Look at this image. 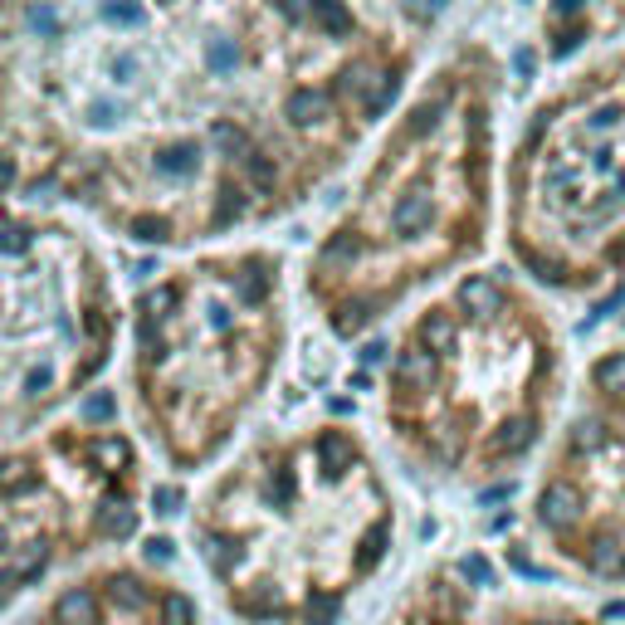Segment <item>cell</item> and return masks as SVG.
I'll return each instance as SVG.
<instances>
[{
	"label": "cell",
	"mask_w": 625,
	"mask_h": 625,
	"mask_svg": "<svg viewBox=\"0 0 625 625\" xmlns=\"http://www.w3.org/2000/svg\"><path fill=\"white\" fill-rule=\"evenodd\" d=\"M537 518L547 523V528H572V523L581 518V489L567 484V479H557V484L543 489V499H537Z\"/></svg>",
	"instance_id": "6da1fadb"
},
{
	"label": "cell",
	"mask_w": 625,
	"mask_h": 625,
	"mask_svg": "<svg viewBox=\"0 0 625 625\" xmlns=\"http://www.w3.org/2000/svg\"><path fill=\"white\" fill-rule=\"evenodd\" d=\"M460 308L469 312V318H493V312L503 308V289L484 274H469L460 283Z\"/></svg>",
	"instance_id": "7a4b0ae2"
},
{
	"label": "cell",
	"mask_w": 625,
	"mask_h": 625,
	"mask_svg": "<svg viewBox=\"0 0 625 625\" xmlns=\"http://www.w3.org/2000/svg\"><path fill=\"white\" fill-rule=\"evenodd\" d=\"M537 440V420L533 416H508L499 430L489 435V454H499V460H514V454H523Z\"/></svg>",
	"instance_id": "3957f363"
},
{
	"label": "cell",
	"mask_w": 625,
	"mask_h": 625,
	"mask_svg": "<svg viewBox=\"0 0 625 625\" xmlns=\"http://www.w3.org/2000/svg\"><path fill=\"white\" fill-rule=\"evenodd\" d=\"M391 225H396V235H420V230H430V225H435V201H430L425 191L401 196V206H396Z\"/></svg>",
	"instance_id": "277c9868"
},
{
	"label": "cell",
	"mask_w": 625,
	"mask_h": 625,
	"mask_svg": "<svg viewBox=\"0 0 625 625\" xmlns=\"http://www.w3.org/2000/svg\"><path fill=\"white\" fill-rule=\"evenodd\" d=\"M328 112H333V98L323 93V89H293V93H289V103H283V118L298 122V127L323 122Z\"/></svg>",
	"instance_id": "5b68a950"
},
{
	"label": "cell",
	"mask_w": 625,
	"mask_h": 625,
	"mask_svg": "<svg viewBox=\"0 0 625 625\" xmlns=\"http://www.w3.org/2000/svg\"><path fill=\"white\" fill-rule=\"evenodd\" d=\"M396 376H401L406 387H416V391H430L440 381V357H435V352H425V347L401 352V357H396Z\"/></svg>",
	"instance_id": "8992f818"
},
{
	"label": "cell",
	"mask_w": 625,
	"mask_h": 625,
	"mask_svg": "<svg viewBox=\"0 0 625 625\" xmlns=\"http://www.w3.org/2000/svg\"><path fill=\"white\" fill-rule=\"evenodd\" d=\"M54 620L59 625H98V596L89 587H69L54 601Z\"/></svg>",
	"instance_id": "52a82bcc"
},
{
	"label": "cell",
	"mask_w": 625,
	"mask_h": 625,
	"mask_svg": "<svg viewBox=\"0 0 625 625\" xmlns=\"http://www.w3.org/2000/svg\"><path fill=\"white\" fill-rule=\"evenodd\" d=\"M318 460H323V469H328V479H343L347 469L357 464V445H352L343 430H333V435L318 440Z\"/></svg>",
	"instance_id": "ba28073f"
},
{
	"label": "cell",
	"mask_w": 625,
	"mask_h": 625,
	"mask_svg": "<svg viewBox=\"0 0 625 625\" xmlns=\"http://www.w3.org/2000/svg\"><path fill=\"white\" fill-rule=\"evenodd\" d=\"M454 337H460V328H454V318L445 308H435V312H425V318H420V347L425 352H435V357H440V352L454 347Z\"/></svg>",
	"instance_id": "9c48e42d"
},
{
	"label": "cell",
	"mask_w": 625,
	"mask_h": 625,
	"mask_svg": "<svg viewBox=\"0 0 625 625\" xmlns=\"http://www.w3.org/2000/svg\"><path fill=\"white\" fill-rule=\"evenodd\" d=\"M196 166H201L196 142H176V147L156 152V172H162V176H196Z\"/></svg>",
	"instance_id": "30bf717a"
},
{
	"label": "cell",
	"mask_w": 625,
	"mask_h": 625,
	"mask_svg": "<svg viewBox=\"0 0 625 625\" xmlns=\"http://www.w3.org/2000/svg\"><path fill=\"white\" fill-rule=\"evenodd\" d=\"M98 528H103L108 537H132L137 533V508H127L122 499H103V508H98Z\"/></svg>",
	"instance_id": "8fae6325"
},
{
	"label": "cell",
	"mask_w": 625,
	"mask_h": 625,
	"mask_svg": "<svg viewBox=\"0 0 625 625\" xmlns=\"http://www.w3.org/2000/svg\"><path fill=\"white\" fill-rule=\"evenodd\" d=\"M176 289H166V283H156V289H147L142 293V303H137V312H142V323H166L176 312Z\"/></svg>",
	"instance_id": "7c38bea8"
},
{
	"label": "cell",
	"mask_w": 625,
	"mask_h": 625,
	"mask_svg": "<svg viewBox=\"0 0 625 625\" xmlns=\"http://www.w3.org/2000/svg\"><path fill=\"white\" fill-rule=\"evenodd\" d=\"M210 147H216V156H230V162H245V152H249V137L239 132L235 122H216V127H210Z\"/></svg>",
	"instance_id": "4fadbf2b"
},
{
	"label": "cell",
	"mask_w": 625,
	"mask_h": 625,
	"mask_svg": "<svg viewBox=\"0 0 625 625\" xmlns=\"http://www.w3.org/2000/svg\"><path fill=\"white\" fill-rule=\"evenodd\" d=\"M93 460H98V469H103V474H122L127 460H132V450H127V440L108 435V440H98V445H93Z\"/></svg>",
	"instance_id": "5bb4252c"
},
{
	"label": "cell",
	"mask_w": 625,
	"mask_h": 625,
	"mask_svg": "<svg viewBox=\"0 0 625 625\" xmlns=\"http://www.w3.org/2000/svg\"><path fill=\"white\" fill-rule=\"evenodd\" d=\"M596 387H601L606 396H625V352H610V357L596 362Z\"/></svg>",
	"instance_id": "9a60e30c"
},
{
	"label": "cell",
	"mask_w": 625,
	"mask_h": 625,
	"mask_svg": "<svg viewBox=\"0 0 625 625\" xmlns=\"http://www.w3.org/2000/svg\"><path fill=\"white\" fill-rule=\"evenodd\" d=\"M312 20H318L328 35H347L352 30V10L343 5V0H312Z\"/></svg>",
	"instance_id": "2e32d148"
},
{
	"label": "cell",
	"mask_w": 625,
	"mask_h": 625,
	"mask_svg": "<svg viewBox=\"0 0 625 625\" xmlns=\"http://www.w3.org/2000/svg\"><path fill=\"white\" fill-rule=\"evenodd\" d=\"M239 557H245V547H239L235 537H206V562L216 567V572H235Z\"/></svg>",
	"instance_id": "e0dca14e"
},
{
	"label": "cell",
	"mask_w": 625,
	"mask_h": 625,
	"mask_svg": "<svg viewBox=\"0 0 625 625\" xmlns=\"http://www.w3.org/2000/svg\"><path fill=\"white\" fill-rule=\"evenodd\" d=\"M108 596H112L122 610H142V606H147V587H142L137 577H112V581H108Z\"/></svg>",
	"instance_id": "ac0fdd59"
},
{
	"label": "cell",
	"mask_w": 625,
	"mask_h": 625,
	"mask_svg": "<svg viewBox=\"0 0 625 625\" xmlns=\"http://www.w3.org/2000/svg\"><path fill=\"white\" fill-rule=\"evenodd\" d=\"M396 93H401V74H381L376 93H366V118H381V112L396 103Z\"/></svg>",
	"instance_id": "d6986e66"
},
{
	"label": "cell",
	"mask_w": 625,
	"mask_h": 625,
	"mask_svg": "<svg viewBox=\"0 0 625 625\" xmlns=\"http://www.w3.org/2000/svg\"><path fill=\"white\" fill-rule=\"evenodd\" d=\"M620 543H616V537H610V533H601V537H596V543H591V572H620Z\"/></svg>",
	"instance_id": "ffe728a7"
},
{
	"label": "cell",
	"mask_w": 625,
	"mask_h": 625,
	"mask_svg": "<svg viewBox=\"0 0 625 625\" xmlns=\"http://www.w3.org/2000/svg\"><path fill=\"white\" fill-rule=\"evenodd\" d=\"M362 254V239L357 235H333L328 245H323V264H333V269H343V264H352Z\"/></svg>",
	"instance_id": "44dd1931"
},
{
	"label": "cell",
	"mask_w": 625,
	"mask_h": 625,
	"mask_svg": "<svg viewBox=\"0 0 625 625\" xmlns=\"http://www.w3.org/2000/svg\"><path fill=\"white\" fill-rule=\"evenodd\" d=\"M239 610H245V616H279V591L269 587V581H260V587L239 601Z\"/></svg>",
	"instance_id": "7402d4cb"
},
{
	"label": "cell",
	"mask_w": 625,
	"mask_h": 625,
	"mask_svg": "<svg viewBox=\"0 0 625 625\" xmlns=\"http://www.w3.org/2000/svg\"><path fill=\"white\" fill-rule=\"evenodd\" d=\"M337 610H343V606H337V596L312 591V596H308V606H303V620H308V625H333V620H337Z\"/></svg>",
	"instance_id": "603a6c76"
},
{
	"label": "cell",
	"mask_w": 625,
	"mask_h": 625,
	"mask_svg": "<svg viewBox=\"0 0 625 625\" xmlns=\"http://www.w3.org/2000/svg\"><path fill=\"white\" fill-rule=\"evenodd\" d=\"M518 260L528 264V274H537L543 283H567V269H562V264H552V260H543V254H537V249H528V245L518 249Z\"/></svg>",
	"instance_id": "cb8c5ba5"
},
{
	"label": "cell",
	"mask_w": 625,
	"mask_h": 625,
	"mask_svg": "<svg viewBox=\"0 0 625 625\" xmlns=\"http://www.w3.org/2000/svg\"><path fill=\"white\" fill-rule=\"evenodd\" d=\"M572 445H577L581 454H596V450H606V425L596 420V416H587V420H581L577 430H572Z\"/></svg>",
	"instance_id": "d4e9b609"
},
{
	"label": "cell",
	"mask_w": 625,
	"mask_h": 625,
	"mask_svg": "<svg viewBox=\"0 0 625 625\" xmlns=\"http://www.w3.org/2000/svg\"><path fill=\"white\" fill-rule=\"evenodd\" d=\"M235 289H239L245 303H264V298H269V274H264V269H245V274L235 279Z\"/></svg>",
	"instance_id": "484cf974"
},
{
	"label": "cell",
	"mask_w": 625,
	"mask_h": 625,
	"mask_svg": "<svg viewBox=\"0 0 625 625\" xmlns=\"http://www.w3.org/2000/svg\"><path fill=\"white\" fill-rule=\"evenodd\" d=\"M245 216V191L239 186H220V206H216V225H235Z\"/></svg>",
	"instance_id": "4316f807"
},
{
	"label": "cell",
	"mask_w": 625,
	"mask_h": 625,
	"mask_svg": "<svg viewBox=\"0 0 625 625\" xmlns=\"http://www.w3.org/2000/svg\"><path fill=\"white\" fill-rule=\"evenodd\" d=\"M196 620V606L186 601L181 591H172V596H162V625H191Z\"/></svg>",
	"instance_id": "83f0119b"
},
{
	"label": "cell",
	"mask_w": 625,
	"mask_h": 625,
	"mask_svg": "<svg viewBox=\"0 0 625 625\" xmlns=\"http://www.w3.org/2000/svg\"><path fill=\"white\" fill-rule=\"evenodd\" d=\"M245 172H249V181H254V191H269V186L279 181L274 162H269V156H260V152H245Z\"/></svg>",
	"instance_id": "f1b7e54d"
},
{
	"label": "cell",
	"mask_w": 625,
	"mask_h": 625,
	"mask_svg": "<svg viewBox=\"0 0 625 625\" xmlns=\"http://www.w3.org/2000/svg\"><path fill=\"white\" fill-rule=\"evenodd\" d=\"M440 118H445V103H420L416 112H410V137H430Z\"/></svg>",
	"instance_id": "f546056e"
},
{
	"label": "cell",
	"mask_w": 625,
	"mask_h": 625,
	"mask_svg": "<svg viewBox=\"0 0 625 625\" xmlns=\"http://www.w3.org/2000/svg\"><path fill=\"white\" fill-rule=\"evenodd\" d=\"M166 235H172V225H166L162 216H137L132 220V239H142V245H162Z\"/></svg>",
	"instance_id": "4dcf8cb0"
},
{
	"label": "cell",
	"mask_w": 625,
	"mask_h": 625,
	"mask_svg": "<svg viewBox=\"0 0 625 625\" xmlns=\"http://www.w3.org/2000/svg\"><path fill=\"white\" fill-rule=\"evenodd\" d=\"M366 79H372V64H347L343 69V79H337V93H343V98H357L362 89H366Z\"/></svg>",
	"instance_id": "1f68e13d"
},
{
	"label": "cell",
	"mask_w": 625,
	"mask_h": 625,
	"mask_svg": "<svg viewBox=\"0 0 625 625\" xmlns=\"http://www.w3.org/2000/svg\"><path fill=\"white\" fill-rule=\"evenodd\" d=\"M45 557H49V547H45V543H30V547H25V557H16V581H30V577H39V567H45Z\"/></svg>",
	"instance_id": "d6a6232c"
},
{
	"label": "cell",
	"mask_w": 625,
	"mask_h": 625,
	"mask_svg": "<svg viewBox=\"0 0 625 625\" xmlns=\"http://www.w3.org/2000/svg\"><path fill=\"white\" fill-rule=\"evenodd\" d=\"M381 557H387V528H376V533H366V537H362L357 567H362V572H366V567H376Z\"/></svg>",
	"instance_id": "836d02e7"
},
{
	"label": "cell",
	"mask_w": 625,
	"mask_h": 625,
	"mask_svg": "<svg viewBox=\"0 0 625 625\" xmlns=\"http://www.w3.org/2000/svg\"><path fill=\"white\" fill-rule=\"evenodd\" d=\"M235 64H239V45L235 39H216V45H210V69H216V74H230Z\"/></svg>",
	"instance_id": "e575fe53"
},
{
	"label": "cell",
	"mask_w": 625,
	"mask_h": 625,
	"mask_svg": "<svg viewBox=\"0 0 625 625\" xmlns=\"http://www.w3.org/2000/svg\"><path fill=\"white\" fill-rule=\"evenodd\" d=\"M30 249V230L25 225H0V254H25Z\"/></svg>",
	"instance_id": "d590c367"
},
{
	"label": "cell",
	"mask_w": 625,
	"mask_h": 625,
	"mask_svg": "<svg viewBox=\"0 0 625 625\" xmlns=\"http://www.w3.org/2000/svg\"><path fill=\"white\" fill-rule=\"evenodd\" d=\"M460 577H469L474 587H493V567H489L484 557H464V562H460Z\"/></svg>",
	"instance_id": "8d00e7d4"
},
{
	"label": "cell",
	"mask_w": 625,
	"mask_h": 625,
	"mask_svg": "<svg viewBox=\"0 0 625 625\" xmlns=\"http://www.w3.org/2000/svg\"><path fill=\"white\" fill-rule=\"evenodd\" d=\"M103 20H108V25H137V5H132V0H108V5H103Z\"/></svg>",
	"instance_id": "74e56055"
},
{
	"label": "cell",
	"mask_w": 625,
	"mask_h": 625,
	"mask_svg": "<svg viewBox=\"0 0 625 625\" xmlns=\"http://www.w3.org/2000/svg\"><path fill=\"white\" fill-rule=\"evenodd\" d=\"M362 323H366V303H347L343 312H337V323H333V328H337V333L347 337V333H357Z\"/></svg>",
	"instance_id": "f35d334b"
},
{
	"label": "cell",
	"mask_w": 625,
	"mask_h": 625,
	"mask_svg": "<svg viewBox=\"0 0 625 625\" xmlns=\"http://www.w3.org/2000/svg\"><path fill=\"white\" fill-rule=\"evenodd\" d=\"M112 410H118V406H112V396L98 391V396H89V401H83V420H112Z\"/></svg>",
	"instance_id": "ab89813d"
},
{
	"label": "cell",
	"mask_w": 625,
	"mask_h": 625,
	"mask_svg": "<svg viewBox=\"0 0 625 625\" xmlns=\"http://www.w3.org/2000/svg\"><path fill=\"white\" fill-rule=\"evenodd\" d=\"M30 489L35 484V474H25V464H0V489Z\"/></svg>",
	"instance_id": "60d3db41"
},
{
	"label": "cell",
	"mask_w": 625,
	"mask_h": 625,
	"mask_svg": "<svg viewBox=\"0 0 625 625\" xmlns=\"http://www.w3.org/2000/svg\"><path fill=\"white\" fill-rule=\"evenodd\" d=\"M152 503H156V514H176V508H181V489L162 484V489L152 493Z\"/></svg>",
	"instance_id": "b9f144b4"
},
{
	"label": "cell",
	"mask_w": 625,
	"mask_h": 625,
	"mask_svg": "<svg viewBox=\"0 0 625 625\" xmlns=\"http://www.w3.org/2000/svg\"><path fill=\"white\" fill-rule=\"evenodd\" d=\"M279 10H283L293 25H308V20H312V0H279Z\"/></svg>",
	"instance_id": "7bdbcfd3"
},
{
	"label": "cell",
	"mask_w": 625,
	"mask_h": 625,
	"mask_svg": "<svg viewBox=\"0 0 625 625\" xmlns=\"http://www.w3.org/2000/svg\"><path fill=\"white\" fill-rule=\"evenodd\" d=\"M172 537H152V543H147V562L152 567H166V562H172Z\"/></svg>",
	"instance_id": "ee69618b"
},
{
	"label": "cell",
	"mask_w": 625,
	"mask_h": 625,
	"mask_svg": "<svg viewBox=\"0 0 625 625\" xmlns=\"http://www.w3.org/2000/svg\"><path fill=\"white\" fill-rule=\"evenodd\" d=\"M264 493H269V503H274V508H279V503H289V493H293L289 474H274V479H269V489H264Z\"/></svg>",
	"instance_id": "f6af8a7d"
},
{
	"label": "cell",
	"mask_w": 625,
	"mask_h": 625,
	"mask_svg": "<svg viewBox=\"0 0 625 625\" xmlns=\"http://www.w3.org/2000/svg\"><path fill=\"white\" fill-rule=\"evenodd\" d=\"M547 122H552V118H547V112H537V118L528 122V132H523V152H533V147H537V142H543V132H547Z\"/></svg>",
	"instance_id": "bcb514c9"
},
{
	"label": "cell",
	"mask_w": 625,
	"mask_h": 625,
	"mask_svg": "<svg viewBox=\"0 0 625 625\" xmlns=\"http://www.w3.org/2000/svg\"><path fill=\"white\" fill-rule=\"evenodd\" d=\"M616 122H620V108L616 103H606V108L591 112V127H616Z\"/></svg>",
	"instance_id": "7dc6e473"
},
{
	"label": "cell",
	"mask_w": 625,
	"mask_h": 625,
	"mask_svg": "<svg viewBox=\"0 0 625 625\" xmlns=\"http://www.w3.org/2000/svg\"><path fill=\"white\" fill-rule=\"evenodd\" d=\"M581 39H587V35H581V30H567V35L557 39V59H567V54H572V49L581 45Z\"/></svg>",
	"instance_id": "c3c4849f"
},
{
	"label": "cell",
	"mask_w": 625,
	"mask_h": 625,
	"mask_svg": "<svg viewBox=\"0 0 625 625\" xmlns=\"http://www.w3.org/2000/svg\"><path fill=\"white\" fill-rule=\"evenodd\" d=\"M514 69H518L523 79H528L533 69H537V59H533V49H518V54H514Z\"/></svg>",
	"instance_id": "681fc988"
},
{
	"label": "cell",
	"mask_w": 625,
	"mask_h": 625,
	"mask_svg": "<svg viewBox=\"0 0 625 625\" xmlns=\"http://www.w3.org/2000/svg\"><path fill=\"white\" fill-rule=\"evenodd\" d=\"M10 186H16V162L0 156V191H10Z\"/></svg>",
	"instance_id": "f907efd6"
},
{
	"label": "cell",
	"mask_w": 625,
	"mask_h": 625,
	"mask_svg": "<svg viewBox=\"0 0 625 625\" xmlns=\"http://www.w3.org/2000/svg\"><path fill=\"white\" fill-rule=\"evenodd\" d=\"M45 387H49V366H35V372H30V396H39Z\"/></svg>",
	"instance_id": "816d5d0a"
},
{
	"label": "cell",
	"mask_w": 625,
	"mask_h": 625,
	"mask_svg": "<svg viewBox=\"0 0 625 625\" xmlns=\"http://www.w3.org/2000/svg\"><path fill=\"white\" fill-rule=\"evenodd\" d=\"M30 25H35V30H54V16L39 5V10H30Z\"/></svg>",
	"instance_id": "f5cc1de1"
},
{
	"label": "cell",
	"mask_w": 625,
	"mask_h": 625,
	"mask_svg": "<svg viewBox=\"0 0 625 625\" xmlns=\"http://www.w3.org/2000/svg\"><path fill=\"white\" fill-rule=\"evenodd\" d=\"M10 591H16V572H0V606L10 601Z\"/></svg>",
	"instance_id": "db71d44e"
},
{
	"label": "cell",
	"mask_w": 625,
	"mask_h": 625,
	"mask_svg": "<svg viewBox=\"0 0 625 625\" xmlns=\"http://www.w3.org/2000/svg\"><path fill=\"white\" fill-rule=\"evenodd\" d=\"M381 352H387L381 343H366V347H362V362H366V366H376V362H381Z\"/></svg>",
	"instance_id": "11a10c76"
},
{
	"label": "cell",
	"mask_w": 625,
	"mask_h": 625,
	"mask_svg": "<svg viewBox=\"0 0 625 625\" xmlns=\"http://www.w3.org/2000/svg\"><path fill=\"white\" fill-rule=\"evenodd\" d=\"M210 328L225 333V328H230V312H225V308H210Z\"/></svg>",
	"instance_id": "9f6ffc18"
},
{
	"label": "cell",
	"mask_w": 625,
	"mask_h": 625,
	"mask_svg": "<svg viewBox=\"0 0 625 625\" xmlns=\"http://www.w3.org/2000/svg\"><path fill=\"white\" fill-rule=\"evenodd\" d=\"M552 10H557V16H577L581 0H552Z\"/></svg>",
	"instance_id": "6f0895ef"
},
{
	"label": "cell",
	"mask_w": 625,
	"mask_h": 625,
	"mask_svg": "<svg viewBox=\"0 0 625 625\" xmlns=\"http://www.w3.org/2000/svg\"><path fill=\"white\" fill-rule=\"evenodd\" d=\"M440 5H445V0H420V5H416V16H420V20H430Z\"/></svg>",
	"instance_id": "680465c9"
},
{
	"label": "cell",
	"mask_w": 625,
	"mask_h": 625,
	"mask_svg": "<svg viewBox=\"0 0 625 625\" xmlns=\"http://www.w3.org/2000/svg\"><path fill=\"white\" fill-rule=\"evenodd\" d=\"M93 122H112V103H98L93 108Z\"/></svg>",
	"instance_id": "91938a15"
},
{
	"label": "cell",
	"mask_w": 625,
	"mask_h": 625,
	"mask_svg": "<svg viewBox=\"0 0 625 625\" xmlns=\"http://www.w3.org/2000/svg\"><path fill=\"white\" fill-rule=\"evenodd\" d=\"M5 543H10V533H5V528H0V552H5Z\"/></svg>",
	"instance_id": "94428289"
},
{
	"label": "cell",
	"mask_w": 625,
	"mask_h": 625,
	"mask_svg": "<svg viewBox=\"0 0 625 625\" xmlns=\"http://www.w3.org/2000/svg\"><path fill=\"white\" fill-rule=\"evenodd\" d=\"M537 625H572V620H537Z\"/></svg>",
	"instance_id": "6125c7cd"
},
{
	"label": "cell",
	"mask_w": 625,
	"mask_h": 625,
	"mask_svg": "<svg viewBox=\"0 0 625 625\" xmlns=\"http://www.w3.org/2000/svg\"><path fill=\"white\" fill-rule=\"evenodd\" d=\"M620 201H625V172H620Z\"/></svg>",
	"instance_id": "be15d7a7"
},
{
	"label": "cell",
	"mask_w": 625,
	"mask_h": 625,
	"mask_svg": "<svg viewBox=\"0 0 625 625\" xmlns=\"http://www.w3.org/2000/svg\"><path fill=\"white\" fill-rule=\"evenodd\" d=\"M162 5H166V0H162Z\"/></svg>",
	"instance_id": "e7e4bbea"
}]
</instances>
